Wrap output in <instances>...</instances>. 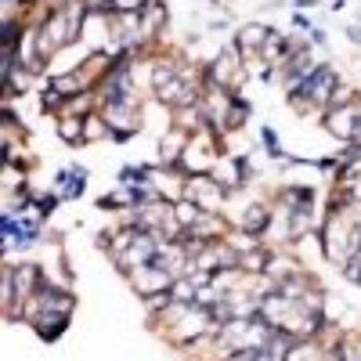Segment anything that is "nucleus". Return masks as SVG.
I'll use <instances>...</instances> for the list:
<instances>
[{
    "instance_id": "obj_1",
    "label": "nucleus",
    "mask_w": 361,
    "mask_h": 361,
    "mask_svg": "<svg viewBox=\"0 0 361 361\" xmlns=\"http://www.w3.org/2000/svg\"><path fill=\"white\" fill-rule=\"evenodd\" d=\"M336 87H340V76L329 69V66H318L314 76L296 90V94H289V102L300 109V112H307V109H329V98L336 94Z\"/></svg>"
},
{
    "instance_id": "obj_2",
    "label": "nucleus",
    "mask_w": 361,
    "mask_h": 361,
    "mask_svg": "<svg viewBox=\"0 0 361 361\" xmlns=\"http://www.w3.org/2000/svg\"><path fill=\"white\" fill-rule=\"evenodd\" d=\"M228 195L231 192L221 185L214 173H195V177H188V185H185V199H192L199 209H209V214H221Z\"/></svg>"
},
{
    "instance_id": "obj_3",
    "label": "nucleus",
    "mask_w": 361,
    "mask_h": 361,
    "mask_svg": "<svg viewBox=\"0 0 361 361\" xmlns=\"http://www.w3.org/2000/svg\"><path fill=\"white\" fill-rule=\"evenodd\" d=\"M102 116L109 119L112 141H127L141 130V105H102Z\"/></svg>"
},
{
    "instance_id": "obj_4",
    "label": "nucleus",
    "mask_w": 361,
    "mask_h": 361,
    "mask_svg": "<svg viewBox=\"0 0 361 361\" xmlns=\"http://www.w3.org/2000/svg\"><path fill=\"white\" fill-rule=\"evenodd\" d=\"M325 127H329V134L350 141L357 134V127H361V98L350 102V105H343V109H329L325 112Z\"/></svg>"
},
{
    "instance_id": "obj_5",
    "label": "nucleus",
    "mask_w": 361,
    "mask_h": 361,
    "mask_svg": "<svg viewBox=\"0 0 361 361\" xmlns=\"http://www.w3.org/2000/svg\"><path fill=\"white\" fill-rule=\"evenodd\" d=\"M127 279H130V286L137 289L141 300L145 296H156V293H170V286H173V275H170V271H163V267H156V264L134 271V275H127Z\"/></svg>"
},
{
    "instance_id": "obj_6",
    "label": "nucleus",
    "mask_w": 361,
    "mask_h": 361,
    "mask_svg": "<svg viewBox=\"0 0 361 361\" xmlns=\"http://www.w3.org/2000/svg\"><path fill=\"white\" fill-rule=\"evenodd\" d=\"M267 37H271L267 25H243V29H238L235 47H238V54H243V62H257V58L264 54Z\"/></svg>"
},
{
    "instance_id": "obj_7",
    "label": "nucleus",
    "mask_w": 361,
    "mask_h": 361,
    "mask_svg": "<svg viewBox=\"0 0 361 361\" xmlns=\"http://www.w3.org/2000/svg\"><path fill=\"white\" fill-rule=\"evenodd\" d=\"M166 33V8H163V0H148L145 11H141V40H156Z\"/></svg>"
},
{
    "instance_id": "obj_8",
    "label": "nucleus",
    "mask_w": 361,
    "mask_h": 361,
    "mask_svg": "<svg viewBox=\"0 0 361 361\" xmlns=\"http://www.w3.org/2000/svg\"><path fill=\"white\" fill-rule=\"evenodd\" d=\"M185 235H192V238H206V243H221V238L228 235V221H224V214H206L185 231Z\"/></svg>"
},
{
    "instance_id": "obj_9",
    "label": "nucleus",
    "mask_w": 361,
    "mask_h": 361,
    "mask_svg": "<svg viewBox=\"0 0 361 361\" xmlns=\"http://www.w3.org/2000/svg\"><path fill=\"white\" fill-rule=\"evenodd\" d=\"M271 217H275V214H271L264 202H250L246 214H243V221H238V228H243V231H253V235H264L267 224H271Z\"/></svg>"
},
{
    "instance_id": "obj_10",
    "label": "nucleus",
    "mask_w": 361,
    "mask_h": 361,
    "mask_svg": "<svg viewBox=\"0 0 361 361\" xmlns=\"http://www.w3.org/2000/svg\"><path fill=\"white\" fill-rule=\"evenodd\" d=\"M66 325H69V314H54V311H40V318L33 322L40 340H58L66 333Z\"/></svg>"
},
{
    "instance_id": "obj_11",
    "label": "nucleus",
    "mask_w": 361,
    "mask_h": 361,
    "mask_svg": "<svg viewBox=\"0 0 361 361\" xmlns=\"http://www.w3.org/2000/svg\"><path fill=\"white\" fill-rule=\"evenodd\" d=\"M102 137H112V130H109V119L102 116V109H94L90 116H83V145L102 141Z\"/></svg>"
},
{
    "instance_id": "obj_12",
    "label": "nucleus",
    "mask_w": 361,
    "mask_h": 361,
    "mask_svg": "<svg viewBox=\"0 0 361 361\" xmlns=\"http://www.w3.org/2000/svg\"><path fill=\"white\" fill-rule=\"evenodd\" d=\"M83 185H87V170H66V173H58V195L62 199H73V195H80L83 192Z\"/></svg>"
},
{
    "instance_id": "obj_13",
    "label": "nucleus",
    "mask_w": 361,
    "mask_h": 361,
    "mask_svg": "<svg viewBox=\"0 0 361 361\" xmlns=\"http://www.w3.org/2000/svg\"><path fill=\"white\" fill-rule=\"evenodd\" d=\"M58 137L66 145H83V116H58Z\"/></svg>"
},
{
    "instance_id": "obj_14",
    "label": "nucleus",
    "mask_w": 361,
    "mask_h": 361,
    "mask_svg": "<svg viewBox=\"0 0 361 361\" xmlns=\"http://www.w3.org/2000/svg\"><path fill=\"white\" fill-rule=\"evenodd\" d=\"M202 214H206V209H199L192 199H177V202H173V217H177L180 231H188V228H192V224H195Z\"/></svg>"
},
{
    "instance_id": "obj_15",
    "label": "nucleus",
    "mask_w": 361,
    "mask_h": 361,
    "mask_svg": "<svg viewBox=\"0 0 361 361\" xmlns=\"http://www.w3.org/2000/svg\"><path fill=\"white\" fill-rule=\"evenodd\" d=\"M148 0H112V15H141Z\"/></svg>"
},
{
    "instance_id": "obj_16",
    "label": "nucleus",
    "mask_w": 361,
    "mask_h": 361,
    "mask_svg": "<svg viewBox=\"0 0 361 361\" xmlns=\"http://www.w3.org/2000/svg\"><path fill=\"white\" fill-rule=\"evenodd\" d=\"M87 8H90V11H109L112 0H87Z\"/></svg>"
},
{
    "instance_id": "obj_17",
    "label": "nucleus",
    "mask_w": 361,
    "mask_h": 361,
    "mask_svg": "<svg viewBox=\"0 0 361 361\" xmlns=\"http://www.w3.org/2000/svg\"><path fill=\"white\" fill-rule=\"evenodd\" d=\"M228 361H257L253 354H235V357H228Z\"/></svg>"
}]
</instances>
